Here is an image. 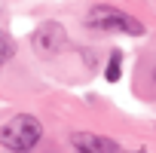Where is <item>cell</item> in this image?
<instances>
[{
  "mask_svg": "<svg viewBox=\"0 0 156 153\" xmlns=\"http://www.w3.org/2000/svg\"><path fill=\"white\" fill-rule=\"evenodd\" d=\"M119 67H122V49H113L110 52V61H107V70H104V80L107 83H116L119 80Z\"/></svg>",
  "mask_w": 156,
  "mask_h": 153,
  "instance_id": "5",
  "label": "cell"
},
{
  "mask_svg": "<svg viewBox=\"0 0 156 153\" xmlns=\"http://www.w3.org/2000/svg\"><path fill=\"white\" fill-rule=\"evenodd\" d=\"M70 144L80 153H122L113 138H104V135H95V132H73Z\"/></svg>",
  "mask_w": 156,
  "mask_h": 153,
  "instance_id": "4",
  "label": "cell"
},
{
  "mask_svg": "<svg viewBox=\"0 0 156 153\" xmlns=\"http://www.w3.org/2000/svg\"><path fill=\"white\" fill-rule=\"evenodd\" d=\"M31 43H34V49H37L40 55H58V52L67 46V34H64V28H61L58 22H43V25L34 31Z\"/></svg>",
  "mask_w": 156,
  "mask_h": 153,
  "instance_id": "3",
  "label": "cell"
},
{
  "mask_svg": "<svg viewBox=\"0 0 156 153\" xmlns=\"http://www.w3.org/2000/svg\"><path fill=\"white\" fill-rule=\"evenodd\" d=\"M12 49H16V46H12V40H9L3 31H0V67H3V64L12 58Z\"/></svg>",
  "mask_w": 156,
  "mask_h": 153,
  "instance_id": "6",
  "label": "cell"
},
{
  "mask_svg": "<svg viewBox=\"0 0 156 153\" xmlns=\"http://www.w3.org/2000/svg\"><path fill=\"white\" fill-rule=\"evenodd\" d=\"M40 135H43V126L34 113H16L12 119L0 126V147H6L12 153H28L34 150Z\"/></svg>",
  "mask_w": 156,
  "mask_h": 153,
  "instance_id": "1",
  "label": "cell"
},
{
  "mask_svg": "<svg viewBox=\"0 0 156 153\" xmlns=\"http://www.w3.org/2000/svg\"><path fill=\"white\" fill-rule=\"evenodd\" d=\"M153 80H156V70H153Z\"/></svg>",
  "mask_w": 156,
  "mask_h": 153,
  "instance_id": "7",
  "label": "cell"
},
{
  "mask_svg": "<svg viewBox=\"0 0 156 153\" xmlns=\"http://www.w3.org/2000/svg\"><path fill=\"white\" fill-rule=\"evenodd\" d=\"M86 25H89L92 31H122V34H129V37H141V34L147 31L135 16H129V12L110 6V3L92 6V9L86 12Z\"/></svg>",
  "mask_w": 156,
  "mask_h": 153,
  "instance_id": "2",
  "label": "cell"
}]
</instances>
